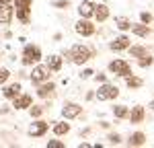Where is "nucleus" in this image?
Listing matches in <instances>:
<instances>
[{
	"mask_svg": "<svg viewBox=\"0 0 154 148\" xmlns=\"http://www.w3.org/2000/svg\"><path fill=\"white\" fill-rule=\"evenodd\" d=\"M64 58H68V62H72V64L82 66V64H86V62L93 58V49L88 48V45L76 43V45H72L68 51H64Z\"/></svg>",
	"mask_w": 154,
	"mask_h": 148,
	"instance_id": "1",
	"label": "nucleus"
},
{
	"mask_svg": "<svg viewBox=\"0 0 154 148\" xmlns=\"http://www.w3.org/2000/svg\"><path fill=\"white\" fill-rule=\"evenodd\" d=\"M43 56H41V48L39 45H33V43H27L23 48V56H21V64L23 66H35L39 64Z\"/></svg>",
	"mask_w": 154,
	"mask_h": 148,
	"instance_id": "2",
	"label": "nucleus"
},
{
	"mask_svg": "<svg viewBox=\"0 0 154 148\" xmlns=\"http://www.w3.org/2000/svg\"><path fill=\"white\" fill-rule=\"evenodd\" d=\"M49 76H51V70L48 68V64H35V66H33V72L29 74L31 82L35 86L41 85V82H45V80H49Z\"/></svg>",
	"mask_w": 154,
	"mask_h": 148,
	"instance_id": "3",
	"label": "nucleus"
},
{
	"mask_svg": "<svg viewBox=\"0 0 154 148\" xmlns=\"http://www.w3.org/2000/svg\"><path fill=\"white\" fill-rule=\"evenodd\" d=\"M107 68H109L111 74H117L121 78H125L128 74H131V64L128 60H113V62H109Z\"/></svg>",
	"mask_w": 154,
	"mask_h": 148,
	"instance_id": "4",
	"label": "nucleus"
},
{
	"mask_svg": "<svg viewBox=\"0 0 154 148\" xmlns=\"http://www.w3.org/2000/svg\"><path fill=\"white\" fill-rule=\"evenodd\" d=\"M119 95V88L115 85H109V82H103L99 86V91L95 93V97L99 101H111V99H117Z\"/></svg>",
	"mask_w": 154,
	"mask_h": 148,
	"instance_id": "5",
	"label": "nucleus"
},
{
	"mask_svg": "<svg viewBox=\"0 0 154 148\" xmlns=\"http://www.w3.org/2000/svg\"><path fill=\"white\" fill-rule=\"evenodd\" d=\"M12 19H14V4L0 2V25H11Z\"/></svg>",
	"mask_w": 154,
	"mask_h": 148,
	"instance_id": "6",
	"label": "nucleus"
},
{
	"mask_svg": "<svg viewBox=\"0 0 154 148\" xmlns=\"http://www.w3.org/2000/svg\"><path fill=\"white\" fill-rule=\"evenodd\" d=\"M74 31H76L78 35H82V37H91V35H95L97 29H95V25L91 23L88 19H82V17H80V21L74 25Z\"/></svg>",
	"mask_w": 154,
	"mask_h": 148,
	"instance_id": "7",
	"label": "nucleus"
},
{
	"mask_svg": "<svg viewBox=\"0 0 154 148\" xmlns=\"http://www.w3.org/2000/svg\"><path fill=\"white\" fill-rule=\"evenodd\" d=\"M80 113H82V105L72 103V101H66L64 107H62V115H64L66 119H74V117H78Z\"/></svg>",
	"mask_w": 154,
	"mask_h": 148,
	"instance_id": "8",
	"label": "nucleus"
},
{
	"mask_svg": "<svg viewBox=\"0 0 154 148\" xmlns=\"http://www.w3.org/2000/svg\"><path fill=\"white\" fill-rule=\"evenodd\" d=\"M31 103H33V97L29 93H21V95H17L12 99V107L14 109H27V107H31Z\"/></svg>",
	"mask_w": 154,
	"mask_h": 148,
	"instance_id": "9",
	"label": "nucleus"
},
{
	"mask_svg": "<svg viewBox=\"0 0 154 148\" xmlns=\"http://www.w3.org/2000/svg\"><path fill=\"white\" fill-rule=\"evenodd\" d=\"M144 117H146V109H144L142 105H136V107H131V111L128 113V119L131 123H142Z\"/></svg>",
	"mask_w": 154,
	"mask_h": 148,
	"instance_id": "10",
	"label": "nucleus"
},
{
	"mask_svg": "<svg viewBox=\"0 0 154 148\" xmlns=\"http://www.w3.org/2000/svg\"><path fill=\"white\" fill-rule=\"evenodd\" d=\"M78 14H80L82 19L93 17V14H95V2H93V0H82L80 6H78Z\"/></svg>",
	"mask_w": 154,
	"mask_h": 148,
	"instance_id": "11",
	"label": "nucleus"
},
{
	"mask_svg": "<svg viewBox=\"0 0 154 148\" xmlns=\"http://www.w3.org/2000/svg\"><path fill=\"white\" fill-rule=\"evenodd\" d=\"M21 91H23V86H21V82H12V85H8V86H4L2 88V97L4 99H14L17 95H21Z\"/></svg>",
	"mask_w": 154,
	"mask_h": 148,
	"instance_id": "12",
	"label": "nucleus"
},
{
	"mask_svg": "<svg viewBox=\"0 0 154 148\" xmlns=\"http://www.w3.org/2000/svg\"><path fill=\"white\" fill-rule=\"evenodd\" d=\"M109 48L113 49V51H121V49H128L130 48V37L128 35H119L115 37L111 43H109Z\"/></svg>",
	"mask_w": 154,
	"mask_h": 148,
	"instance_id": "13",
	"label": "nucleus"
},
{
	"mask_svg": "<svg viewBox=\"0 0 154 148\" xmlns=\"http://www.w3.org/2000/svg\"><path fill=\"white\" fill-rule=\"evenodd\" d=\"M56 91V85L54 82H49V80H45V82H41V85H37V97L41 99H48L51 93Z\"/></svg>",
	"mask_w": 154,
	"mask_h": 148,
	"instance_id": "14",
	"label": "nucleus"
},
{
	"mask_svg": "<svg viewBox=\"0 0 154 148\" xmlns=\"http://www.w3.org/2000/svg\"><path fill=\"white\" fill-rule=\"evenodd\" d=\"M48 130H49V123L39 119V122L31 123V128H29V136H43Z\"/></svg>",
	"mask_w": 154,
	"mask_h": 148,
	"instance_id": "15",
	"label": "nucleus"
},
{
	"mask_svg": "<svg viewBox=\"0 0 154 148\" xmlns=\"http://www.w3.org/2000/svg\"><path fill=\"white\" fill-rule=\"evenodd\" d=\"M95 17L99 23H105L107 19H109V6L107 4H95Z\"/></svg>",
	"mask_w": 154,
	"mask_h": 148,
	"instance_id": "16",
	"label": "nucleus"
},
{
	"mask_svg": "<svg viewBox=\"0 0 154 148\" xmlns=\"http://www.w3.org/2000/svg\"><path fill=\"white\" fill-rule=\"evenodd\" d=\"M131 33H134V35H138V37H148L150 35V27H148V25L146 23H131Z\"/></svg>",
	"mask_w": 154,
	"mask_h": 148,
	"instance_id": "17",
	"label": "nucleus"
},
{
	"mask_svg": "<svg viewBox=\"0 0 154 148\" xmlns=\"http://www.w3.org/2000/svg\"><path fill=\"white\" fill-rule=\"evenodd\" d=\"M62 62H64L62 56H49L48 60H45V64H48V68L51 72H60L62 70Z\"/></svg>",
	"mask_w": 154,
	"mask_h": 148,
	"instance_id": "18",
	"label": "nucleus"
},
{
	"mask_svg": "<svg viewBox=\"0 0 154 148\" xmlns=\"http://www.w3.org/2000/svg\"><path fill=\"white\" fill-rule=\"evenodd\" d=\"M128 144L130 146H144L146 144V134L144 132H134L130 136V140H128Z\"/></svg>",
	"mask_w": 154,
	"mask_h": 148,
	"instance_id": "19",
	"label": "nucleus"
},
{
	"mask_svg": "<svg viewBox=\"0 0 154 148\" xmlns=\"http://www.w3.org/2000/svg\"><path fill=\"white\" fill-rule=\"evenodd\" d=\"M54 134L56 136H64V134H68L70 132V123H66V122H54Z\"/></svg>",
	"mask_w": 154,
	"mask_h": 148,
	"instance_id": "20",
	"label": "nucleus"
},
{
	"mask_svg": "<svg viewBox=\"0 0 154 148\" xmlns=\"http://www.w3.org/2000/svg\"><path fill=\"white\" fill-rule=\"evenodd\" d=\"M125 85H128V88H140L144 85V80L138 78V76H134V74H128L125 76Z\"/></svg>",
	"mask_w": 154,
	"mask_h": 148,
	"instance_id": "21",
	"label": "nucleus"
},
{
	"mask_svg": "<svg viewBox=\"0 0 154 148\" xmlns=\"http://www.w3.org/2000/svg\"><path fill=\"white\" fill-rule=\"evenodd\" d=\"M128 113H130L128 105H115V107H113V115H115L117 119H125V117H128Z\"/></svg>",
	"mask_w": 154,
	"mask_h": 148,
	"instance_id": "22",
	"label": "nucleus"
},
{
	"mask_svg": "<svg viewBox=\"0 0 154 148\" xmlns=\"http://www.w3.org/2000/svg\"><path fill=\"white\" fill-rule=\"evenodd\" d=\"M115 27L121 29V31H128V29L131 27V21L128 19V17H115Z\"/></svg>",
	"mask_w": 154,
	"mask_h": 148,
	"instance_id": "23",
	"label": "nucleus"
},
{
	"mask_svg": "<svg viewBox=\"0 0 154 148\" xmlns=\"http://www.w3.org/2000/svg\"><path fill=\"white\" fill-rule=\"evenodd\" d=\"M12 4H14L17 11H31L33 0H12Z\"/></svg>",
	"mask_w": 154,
	"mask_h": 148,
	"instance_id": "24",
	"label": "nucleus"
},
{
	"mask_svg": "<svg viewBox=\"0 0 154 148\" xmlns=\"http://www.w3.org/2000/svg\"><path fill=\"white\" fill-rule=\"evenodd\" d=\"M130 49V54H131V58H142V56H146L148 54V49L144 48V45H131Z\"/></svg>",
	"mask_w": 154,
	"mask_h": 148,
	"instance_id": "25",
	"label": "nucleus"
},
{
	"mask_svg": "<svg viewBox=\"0 0 154 148\" xmlns=\"http://www.w3.org/2000/svg\"><path fill=\"white\" fill-rule=\"evenodd\" d=\"M8 78H11V70L8 68H0V85H6Z\"/></svg>",
	"mask_w": 154,
	"mask_h": 148,
	"instance_id": "26",
	"label": "nucleus"
},
{
	"mask_svg": "<svg viewBox=\"0 0 154 148\" xmlns=\"http://www.w3.org/2000/svg\"><path fill=\"white\" fill-rule=\"evenodd\" d=\"M152 62H154V58L146 54V56H142V58H140V66H142V68H146V66H152Z\"/></svg>",
	"mask_w": 154,
	"mask_h": 148,
	"instance_id": "27",
	"label": "nucleus"
},
{
	"mask_svg": "<svg viewBox=\"0 0 154 148\" xmlns=\"http://www.w3.org/2000/svg\"><path fill=\"white\" fill-rule=\"evenodd\" d=\"M45 146H48V148H66V144H64L62 140H49Z\"/></svg>",
	"mask_w": 154,
	"mask_h": 148,
	"instance_id": "28",
	"label": "nucleus"
},
{
	"mask_svg": "<svg viewBox=\"0 0 154 148\" xmlns=\"http://www.w3.org/2000/svg\"><path fill=\"white\" fill-rule=\"evenodd\" d=\"M140 21H142V23H146V25H150L152 23V14H150V12H140Z\"/></svg>",
	"mask_w": 154,
	"mask_h": 148,
	"instance_id": "29",
	"label": "nucleus"
},
{
	"mask_svg": "<svg viewBox=\"0 0 154 148\" xmlns=\"http://www.w3.org/2000/svg\"><path fill=\"white\" fill-rule=\"evenodd\" d=\"M107 140H109V144H115V146H117L119 142H121V136H119V134H109V136H107Z\"/></svg>",
	"mask_w": 154,
	"mask_h": 148,
	"instance_id": "30",
	"label": "nucleus"
},
{
	"mask_svg": "<svg viewBox=\"0 0 154 148\" xmlns=\"http://www.w3.org/2000/svg\"><path fill=\"white\" fill-rule=\"evenodd\" d=\"M41 113H43V107H41V105H33V107H31V115H33V117H41Z\"/></svg>",
	"mask_w": 154,
	"mask_h": 148,
	"instance_id": "31",
	"label": "nucleus"
},
{
	"mask_svg": "<svg viewBox=\"0 0 154 148\" xmlns=\"http://www.w3.org/2000/svg\"><path fill=\"white\" fill-rule=\"evenodd\" d=\"M54 6H58V8H68L70 2H68V0H54Z\"/></svg>",
	"mask_w": 154,
	"mask_h": 148,
	"instance_id": "32",
	"label": "nucleus"
},
{
	"mask_svg": "<svg viewBox=\"0 0 154 148\" xmlns=\"http://www.w3.org/2000/svg\"><path fill=\"white\" fill-rule=\"evenodd\" d=\"M93 74H95V72H93V70H91V68H84L82 72H80V78H91V76H93Z\"/></svg>",
	"mask_w": 154,
	"mask_h": 148,
	"instance_id": "33",
	"label": "nucleus"
},
{
	"mask_svg": "<svg viewBox=\"0 0 154 148\" xmlns=\"http://www.w3.org/2000/svg\"><path fill=\"white\" fill-rule=\"evenodd\" d=\"M95 80H97V82H107V74L99 72V74H97V76H95Z\"/></svg>",
	"mask_w": 154,
	"mask_h": 148,
	"instance_id": "34",
	"label": "nucleus"
},
{
	"mask_svg": "<svg viewBox=\"0 0 154 148\" xmlns=\"http://www.w3.org/2000/svg\"><path fill=\"white\" fill-rule=\"evenodd\" d=\"M150 109H152V111H154V101H152V103H150Z\"/></svg>",
	"mask_w": 154,
	"mask_h": 148,
	"instance_id": "35",
	"label": "nucleus"
}]
</instances>
